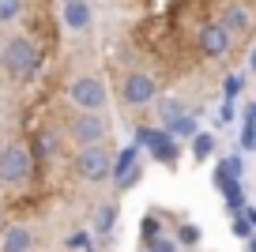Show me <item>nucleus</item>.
Returning <instances> with one entry per match:
<instances>
[{
	"instance_id": "bb28decb",
	"label": "nucleus",
	"mask_w": 256,
	"mask_h": 252,
	"mask_svg": "<svg viewBox=\"0 0 256 252\" xmlns=\"http://www.w3.org/2000/svg\"><path fill=\"white\" fill-rule=\"evenodd\" d=\"M144 181V166H136V170H132V174H124L117 181V192H128V188H136V184Z\"/></svg>"
},
{
	"instance_id": "393cba45",
	"label": "nucleus",
	"mask_w": 256,
	"mask_h": 252,
	"mask_svg": "<svg viewBox=\"0 0 256 252\" xmlns=\"http://www.w3.org/2000/svg\"><path fill=\"white\" fill-rule=\"evenodd\" d=\"M230 230H234V237H241V241H248V237H252V222H248V214L245 211H238L234 214V222H230Z\"/></svg>"
},
{
	"instance_id": "1a4fd4ad",
	"label": "nucleus",
	"mask_w": 256,
	"mask_h": 252,
	"mask_svg": "<svg viewBox=\"0 0 256 252\" xmlns=\"http://www.w3.org/2000/svg\"><path fill=\"white\" fill-rule=\"evenodd\" d=\"M60 147H64V132L53 124H38L30 136V150L38 162H56L60 158Z\"/></svg>"
},
{
	"instance_id": "6e6552de",
	"label": "nucleus",
	"mask_w": 256,
	"mask_h": 252,
	"mask_svg": "<svg viewBox=\"0 0 256 252\" xmlns=\"http://www.w3.org/2000/svg\"><path fill=\"white\" fill-rule=\"evenodd\" d=\"M211 184H215V192L222 196V204H226V211H230V214L245 211V188H241V177L234 174V170L222 162V158L215 162V174H211Z\"/></svg>"
},
{
	"instance_id": "2f4dec72",
	"label": "nucleus",
	"mask_w": 256,
	"mask_h": 252,
	"mask_svg": "<svg viewBox=\"0 0 256 252\" xmlns=\"http://www.w3.org/2000/svg\"><path fill=\"white\" fill-rule=\"evenodd\" d=\"M248 72L256 76V42H252V49H248Z\"/></svg>"
},
{
	"instance_id": "39448f33",
	"label": "nucleus",
	"mask_w": 256,
	"mask_h": 252,
	"mask_svg": "<svg viewBox=\"0 0 256 252\" xmlns=\"http://www.w3.org/2000/svg\"><path fill=\"white\" fill-rule=\"evenodd\" d=\"M76 174L90 184H102L113 177V150L110 143H90V147H76Z\"/></svg>"
},
{
	"instance_id": "f3484780",
	"label": "nucleus",
	"mask_w": 256,
	"mask_h": 252,
	"mask_svg": "<svg viewBox=\"0 0 256 252\" xmlns=\"http://www.w3.org/2000/svg\"><path fill=\"white\" fill-rule=\"evenodd\" d=\"M170 136H177V140H192V136L200 132V120H196V113H181L177 120H170V124H162Z\"/></svg>"
},
{
	"instance_id": "b1692460",
	"label": "nucleus",
	"mask_w": 256,
	"mask_h": 252,
	"mask_svg": "<svg viewBox=\"0 0 256 252\" xmlns=\"http://www.w3.org/2000/svg\"><path fill=\"white\" fill-rule=\"evenodd\" d=\"M238 147L245 150V154H252V150H256V120L241 117V136H238Z\"/></svg>"
},
{
	"instance_id": "0eeeda50",
	"label": "nucleus",
	"mask_w": 256,
	"mask_h": 252,
	"mask_svg": "<svg viewBox=\"0 0 256 252\" xmlns=\"http://www.w3.org/2000/svg\"><path fill=\"white\" fill-rule=\"evenodd\" d=\"M234 42L238 38L222 26V19H208V23H200V30H196V46H200V53L208 56V60H226Z\"/></svg>"
},
{
	"instance_id": "423d86ee",
	"label": "nucleus",
	"mask_w": 256,
	"mask_h": 252,
	"mask_svg": "<svg viewBox=\"0 0 256 252\" xmlns=\"http://www.w3.org/2000/svg\"><path fill=\"white\" fill-rule=\"evenodd\" d=\"M117 94H120V102H124V110H147V106H154V98H158V83H154V76L132 68V72L120 76Z\"/></svg>"
},
{
	"instance_id": "a211bd4d",
	"label": "nucleus",
	"mask_w": 256,
	"mask_h": 252,
	"mask_svg": "<svg viewBox=\"0 0 256 252\" xmlns=\"http://www.w3.org/2000/svg\"><path fill=\"white\" fill-rule=\"evenodd\" d=\"M162 222H166V211L151 207V211L144 214V222H140V244L151 241V237H158V234H166V230H162Z\"/></svg>"
},
{
	"instance_id": "7ed1b4c3",
	"label": "nucleus",
	"mask_w": 256,
	"mask_h": 252,
	"mask_svg": "<svg viewBox=\"0 0 256 252\" xmlns=\"http://www.w3.org/2000/svg\"><path fill=\"white\" fill-rule=\"evenodd\" d=\"M34 150L30 143H0V184H8V188H19V184H26L34 177Z\"/></svg>"
},
{
	"instance_id": "4be33fe9",
	"label": "nucleus",
	"mask_w": 256,
	"mask_h": 252,
	"mask_svg": "<svg viewBox=\"0 0 256 252\" xmlns=\"http://www.w3.org/2000/svg\"><path fill=\"white\" fill-rule=\"evenodd\" d=\"M144 252H181V241L174 234H158L151 241H144Z\"/></svg>"
},
{
	"instance_id": "f257e3e1",
	"label": "nucleus",
	"mask_w": 256,
	"mask_h": 252,
	"mask_svg": "<svg viewBox=\"0 0 256 252\" xmlns=\"http://www.w3.org/2000/svg\"><path fill=\"white\" fill-rule=\"evenodd\" d=\"M46 64V53L34 38L26 34H12L4 46H0V76L8 79V83H30L34 76L42 72Z\"/></svg>"
},
{
	"instance_id": "aec40b11",
	"label": "nucleus",
	"mask_w": 256,
	"mask_h": 252,
	"mask_svg": "<svg viewBox=\"0 0 256 252\" xmlns=\"http://www.w3.org/2000/svg\"><path fill=\"white\" fill-rule=\"evenodd\" d=\"M215 136H211V132H196V136H192V158H196V162H208V158L211 154H215Z\"/></svg>"
},
{
	"instance_id": "412c9836",
	"label": "nucleus",
	"mask_w": 256,
	"mask_h": 252,
	"mask_svg": "<svg viewBox=\"0 0 256 252\" xmlns=\"http://www.w3.org/2000/svg\"><path fill=\"white\" fill-rule=\"evenodd\" d=\"M23 12H26V0H0V26L19 23Z\"/></svg>"
},
{
	"instance_id": "ddd939ff",
	"label": "nucleus",
	"mask_w": 256,
	"mask_h": 252,
	"mask_svg": "<svg viewBox=\"0 0 256 252\" xmlns=\"http://www.w3.org/2000/svg\"><path fill=\"white\" fill-rule=\"evenodd\" d=\"M222 26L234 34V38H245V34H252V12L245 8V4H222Z\"/></svg>"
},
{
	"instance_id": "20e7f679",
	"label": "nucleus",
	"mask_w": 256,
	"mask_h": 252,
	"mask_svg": "<svg viewBox=\"0 0 256 252\" xmlns=\"http://www.w3.org/2000/svg\"><path fill=\"white\" fill-rule=\"evenodd\" d=\"M64 102L72 106V110H106V106H110V87H106L102 76L83 72V76L68 79V87H64Z\"/></svg>"
},
{
	"instance_id": "9d476101",
	"label": "nucleus",
	"mask_w": 256,
	"mask_h": 252,
	"mask_svg": "<svg viewBox=\"0 0 256 252\" xmlns=\"http://www.w3.org/2000/svg\"><path fill=\"white\" fill-rule=\"evenodd\" d=\"M147 154H151L158 166H166V170H177V162H181V147H177V136H170L166 128H154L151 143H147Z\"/></svg>"
},
{
	"instance_id": "72a5a7b5",
	"label": "nucleus",
	"mask_w": 256,
	"mask_h": 252,
	"mask_svg": "<svg viewBox=\"0 0 256 252\" xmlns=\"http://www.w3.org/2000/svg\"><path fill=\"white\" fill-rule=\"evenodd\" d=\"M4 218H8V214H4V204H0V230H4Z\"/></svg>"
},
{
	"instance_id": "a878e982",
	"label": "nucleus",
	"mask_w": 256,
	"mask_h": 252,
	"mask_svg": "<svg viewBox=\"0 0 256 252\" xmlns=\"http://www.w3.org/2000/svg\"><path fill=\"white\" fill-rule=\"evenodd\" d=\"M241 87H245V79H241V76H226V79H222V98H230V102H238Z\"/></svg>"
},
{
	"instance_id": "7c9ffc66",
	"label": "nucleus",
	"mask_w": 256,
	"mask_h": 252,
	"mask_svg": "<svg viewBox=\"0 0 256 252\" xmlns=\"http://www.w3.org/2000/svg\"><path fill=\"white\" fill-rule=\"evenodd\" d=\"M241 117H248V120H256V102H245V110H241Z\"/></svg>"
},
{
	"instance_id": "cd10ccee",
	"label": "nucleus",
	"mask_w": 256,
	"mask_h": 252,
	"mask_svg": "<svg viewBox=\"0 0 256 252\" xmlns=\"http://www.w3.org/2000/svg\"><path fill=\"white\" fill-rule=\"evenodd\" d=\"M151 136H154V124H136L132 128V143H140L144 150H147V143H151Z\"/></svg>"
},
{
	"instance_id": "c85d7f7f",
	"label": "nucleus",
	"mask_w": 256,
	"mask_h": 252,
	"mask_svg": "<svg viewBox=\"0 0 256 252\" xmlns=\"http://www.w3.org/2000/svg\"><path fill=\"white\" fill-rule=\"evenodd\" d=\"M238 120V110H234L230 98H222V106H218V124H234Z\"/></svg>"
},
{
	"instance_id": "f8f14e48",
	"label": "nucleus",
	"mask_w": 256,
	"mask_h": 252,
	"mask_svg": "<svg viewBox=\"0 0 256 252\" xmlns=\"http://www.w3.org/2000/svg\"><path fill=\"white\" fill-rule=\"evenodd\" d=\"M34 244H38V230L23 222H12L0 234V252H34Z\"/></svg>"
},
{
	"instance_id": "5701e85b",
	"label": "nucleus",
	"mask_w": 256,
	"mask_h": 252,
	"mask_svg": "<svg viewBox=\"0 0 256 252\" xmlns=\"http://www.w3.org/2000/svg\"><path fill=\"white\" fill-rule=\"evenodd\" d=\"M94 234H87V230H80V234H68L64 237V252H90L94 248Z\"/></svg>"
},
{
	"instance_id": "2eb2a0df",
	"label": "nucleus",
	"mask_w": 256,
	"mask_h": 252,
	"mask_svg": "<svg viewBox=\"0 0 256 252\" xmlns=\"http://www.w3.org/2000/svg\"><path fill=\"white\" fill-rule=\"evenodd\" d=\"M117 218H120V207L113 204V200H106V204L94 211V226H90V234H94V237H110L113 230H117Z\"/></svg>"
},
{
	"instance_id": "6ab92c4d",
	"label": "nucleus",
	"mask_w": 256,
	"mask_h": 252,
	"mask_svg": "<svg viewBox=\"0 0 256 252\" xmlns=\"http://www.w3.org/2000/svg\"><path fill=\"white\" fill-rule=\"evenodd\" d=\"M174 237L181 241V248H196V244L204 241V230L196 226V222H181V218H177L174 222Z\"/></svg>"
},
{
	"instance_id": "c756f323",
	"label": "nucleus",
	"mask_w": 256,
	"mask_h": 252,
	"mask_svg": "<svg viewBox=\"0 0 256 252\" xmlns=\"http://www.w3.org/2000/svg\"><path fill=\"white\" fill-rule=\"evenodd\" d=\"M222 162L230 166V170H234L238 177H245V158H241V154H222Z\"/></svg>"
},
{
	"instance_id": "f03ea898",
	"label": "nucleus",
	"mask_w": 256,
	"mask_h": 252,
	"mask_svg": "<svg viewBox=\"0 0 256 252\" xmlns=\"http://www.w3.org/2000/svg\"><path fill=\"white\" fill-rule=\"evenodd\" d=\"M64 140L76 147H90V143H110L113 120L106 117V110H76L72 117L64 120Z\"/></svg>"
},
{
	"instance_id": "9b49d317",
	"label": "nucleus",
	"mask_w": 256,
	"mask_h": 252,
	"mask_svg": "<svg viewBox=\"0 0 256 252\" xmlns=\"http://www.w3.org/2000/svg\"><path fill=\"white\" fill-rule=\"evenodd\" d=\"M60 23L72 34H87L90 23H94V8L90 0H60Z\"/></svg>"
},
{
	"instance_id": "4468645a",
	"label": "nucleus",
	"mask_w": 256,
	"mask_h": 252,
	"mask_svg": "<svg viewBox=\"0 0 256 252\" xmlns=\"http://www.w3.org/2000/svg\"><path fill=\"white\" fill-rule=\"evenodd\" d=\"M144 154H147V150L140 147V143H128V147H120L117 154H113V184H117L124 174H132V170L140 166V158H144Z\"/></svg>"
},
{
	"instance_id": "dca6fc26",
	"label": "nucleus",
	"mask_w": 256,
	"mask_h": 252,
	"mask_svg": "<svg viewBox=\"0 0 256 252\" xmlns=\"http://www.w3.org/2000/svg\"><path fill=\"white\" fill-rule=\"evenodd\" d=\"M181 113H188V106L177 94H158L154 98V117H158V124H170V120H177Z\"/></svg>"
},
{
	"instance_id": "473e14b6",
	"label": "nucleus",
	"mask_w": 256,
	"mask_h": 252,
	"mask_svg": "<svg viewBox=\"0 0 256 252\" xmlns=\"http://www.w3.org/2000/svg\"><path fill=\"white\" fill-rule=\"evenodd\" d=\"M245 252H256V230H252V237L245 241Z\"/></svg>"
}]
</instances>
